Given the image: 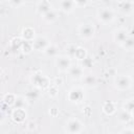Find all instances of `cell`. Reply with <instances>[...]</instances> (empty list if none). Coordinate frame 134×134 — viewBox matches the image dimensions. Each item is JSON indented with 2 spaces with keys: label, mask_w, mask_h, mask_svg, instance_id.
<instances>
[{
  "label": "cell",
  "mask_w": 134,
  "mask_h": 134,
  "mask_svg": "<svg viewBox=\"0 0 134 134\" xmlns=\"http://www.w3.org/2000/svg\"><path fill=\"white\" fill-rule=\"evenodd\" d=\"M96 19L98 20L99 23L109 25L113 23L115 20V12L112 7H107V6L98 7L96 9Z\"/></svg>",
  "instance_id": "obj_1"
},
{
  "label": "cell",
  "mask_w": 134,
  "mask_h": 134,
  "mask_svg": "<svg viewBox=\"0 0 134 134\" xmlns=\"http://www.w3.org/2000/svg\"><path fill=\"white\" fill-rule=\"evenodd\" d=\"M95 26L91 22H83L77 26V36L81 40L89 41L95 35Z\"/></svg>",
  "instance_id": "obj_2"
},
{
  "label": "cell",
  "mask_w": 134,
  "mask_h": 134,
  "mask_svg": "<svg viewBox=\"0 0 134 134\" xmlns=\"http://www.w3.org/2000/svg\"><path fill=\"white\" fill-rule=\"evenodd\" d=\"M113 84L118 91H126L132 87L133 80L129 74H118L114 77Z\"/></svg>",
  "instance_id": "obj_3"
},
{
  "label": "cell",
  "mask_w": 134,
  "mask_h": 134,
  "mask_svg": "<svg viewBox=\"0 0 134 134\" xmlns=\"http://www.w3.org/2000/svg\"><path fill=\"white\" fill-rule=\"evenodd\" d=\"M85 129V125L76 117H71L65 122V131L68 134H81Z\"/></svg>",
  "instance_id": "obj_4"
},
{
  "label": "cell",
  "mask_w": 134,
  "mask_h": 134,
  "mask_svg": "<svg viewBox=\"0 0 134 134\" xmlns=\"http://www.w3.org/2000/svg\"><path fill=\"white\" fill-rule=\"evenodd\" d=\"M67 99L72 104H81L85 99V91L81 86L72 87L67 93Z\"/></svg>",
  "instance_id": "obj_5"
},
{
  "label": "cell",
  "mask_w": 134,
  "mask_h": 134,
  "mask_svg": "<svg viewBox=\"0 0 134 134\" xmlns=\"http://www.w3.org/2000/svg\"><path fill=\"white\" fill-rule=\"evenodd\" d=\"M72 65V59H70L66 54H61L54 59V66L60 72H68Z\"/></svg>",
  "instance_id": "obj_6"
},
{
  "label": "cell",
  "mask_w": 134,
  "mask_h": 134,
  "mask_svg": "<svg viewBox=\"0 0 134 134\" xmlns=\"http://www.w3.org/2000/svg\"><path fill=\"white\" fill-rule=\"evenodd\" d=\"M30 81H31L32 85L38 89H43V88H46L49 86L48 79L41 72H35L30 76Z\"/></svg>",
  "instance_id": "obj_7"
},
{
  "label": "cell",
  "mask_w": 134,
  "mask_h": 134,
  "mask_svg": "<svg viewBox=\"0 0 134 134\" xmlns=\"http://www.w3.org/2000/svg\"><path fill=\"white\" fill-rule=\"evenodd\" d=\"M129 36H130L129 35V31L125 27H118V28L114 29L113 32H112V39H113V41L116 44L120 45V46L122 45V43L127 40V38Z\"/></svg>",
  "instance_id": "obj_8"
},
{
  "label": "cell",
  "mask_w": 134,
  "mask_h": 134,
  "mask_svg": "<svg viewBox=\"0 0 134 134\" xmlns=\"http://www.w3.org/2000/svg\"><path fill=\"white\" fill-rule=\"evenodd\" d=\"M117 9L125 16H131L134 14V1H117Z\"/></svg>",
  "instance_id": "obj_9"
},
{
  "label": "cell",
  "mask_w": 134,
  "mask_h": 134,
  "mask_svg": "<svg viewBox=\"0 0 134 134\" xmlns=\"http://www.w3.org/2000/svg\"><path fill=\"white\" fill-rule=\"evenodd\" d=\"M31 43H32V49H35L37 51H42V52H44V50L51 44L50 41L45 36L36 37V39Z\"/></svg>",
  "instance_id": "obj_10"
},
{
  "label": "cell",
  "mask_w": 134,
  "mask_h": 134,
  "mask_svg": "<svg viewBox=\"0 0 134 134\" xmlns=\"http://www.w3.org/2000/svg\"><path fill=\"white\" fill-rule=\"evenodd\" d=\"M58 5H59V10L63 12L64 14H71L76 8L75 1H72V0H62V1H59Z\"/></svg>",
  "instance_id": "obj_11"
},
{
  "label": "cell",
  "mask_w": 134,
  "mask_h": 134,
  "mask_svg": "<svg viewBox=\"0 0 134 134\" xmlns=\"http://www.w3.org/2000/svg\"><path fill=\"white\" fill-rule=\"evenodd\" d=\"M84 68L81 65H72L68 70V75L72 80H82L84 77Z\"/></svg>",
  "instance_id": "obj_12"
},
{
  "label": "cell",
  "mask_w": 134,
  "mask_h": 134,
  "mask_svg": "<svg viewBox=\"0 0 134 134\" xmlns=\"http://www.w3.org/2000/svg\"><path fill=\"white\" fill-rule=\"evenodd\" d=\"M10 117L15 122H23L27 117L26 109H13Z\"/></svg>",
  "instance_id": "obj_13"
},
{
  "label": "cell",
  "mask_w": 134,
  "mask_h": 134,
  "mask_svg": "<svg viewBox=\"0 0 134 134\" xmlns=\"http://www.w3.org/2000/svg\"><path fill=\"white\" fill-rule=\"evenodd\" d=\"M51 8H52V4H51L50 1H47V0L39 1L36 4V12L39 15H41V16H43L44 14H46L47 12H49Z\"/></svg>",
  "instance_id": "obj_14"
},
{
  "label": "cell",
  "mask_w": 134,
  "mask_h": 134,
  "mask_svg": "<svg viewBox=\"0 0 134 134\" xmlns=\"http://www.w3.org/2000/svg\"><path fill=\"white\" fill-rule=\"evenodd\" d=\"M58 18H59V12H58V9H55L53 7L49 12H47L46 14H44L42 16L43 22H45L47 24H51V23L55 22L58 20Z\"/></svg>",
  "instance_id": "obj_15"
},
{
  "label": "cell",
  "mask_w": 134,
  "mask_h": 134,
  "mask_svg": "<svg viewBox=\"0 0 134 134\" xmlns=\"http://www.w3.org/2000/svg\"><path fill=\"white\" fill-rule=\"evenodd\" d=\"M29 102L27 100L25 95H16L13 108L14 109H26Z\"/></svg>",
  "instance_id": "obj_16"
},
{
  "label": "cell",
  "mask_w": 134,
  "mask_h": 134,
  "mask_svg": "<svg viewBox=\"0 0 134 134\" xmlns=\"http://www.w3.org/2000/svg\"><path fill=\"white\" fill-rule=\"evenodd\" d=\"M21 38L25 42H32L36 39V31L32 27H25L22 30Z\"/></svg>",
  "instance_id": "obj_17"
},
{
  "label": "cell",
  "mask_w": 134,
  "mask_h": 134,
  "mask_svg": "<svg viewBox=\"0 0 134 134\" xmlns=\"http://www.w3.org/2000/svg\"><path fill=\"white\" fill-rule=\"evenodd\" d=\"M82 80H83L84 86L87 88H94L97 85V79L94 74H91V73L86 74V75H84V77Z\"/></svg>",
  "instance_id": "obj_18"
},
{
  "label": "cell",
  "mask_w": 134,
  "mask_h": 134,
  "mask_svg": "<svg viewBox=\"0 0 134 134\" xmlns=\"http://www.w3.org/2000/svg\"><path fill=\"white\" fill-rule=\"evenodd\" d=\"M59 50H60V48H59V46L57 45V44H53V43H51L45 50H44V55H46V57H48V58H57V57H59L60 54H59Z\"/></svg>",
  "instance_id": "obj_19"
},
{
  "label": "cell",
  "mask_w": 134,
  "mask_h": 134,
  "mask_svg": "<svg viewBox=\"0 0 134 134\" xmlns=\"http://www.w3.org/2000/svg\"><path fill=\"white\" fill-rule=\"evenodd\" d=\"M116 111H117V107H116V104L114 102L108 100V102L104 103V105H103V112L105 114H107V115H113Z\"/></svg>",
  "instance_id": "obj_20"
},
{
  "label": "cell",
  "mask_w": 134,
  "mask_h": 134,
  "mask_svg": "<svg viewBox=\"0 0 134 134\" xmlns=\"http://www.w3.org/2000/svg\"><path fill=\"white\" fill-rule=\"evenodd\" d=\"M25 96H26V98H27V100H28V102H30V100H37V99L40 97L39 89L35 87V88H31V89L27 90V92H26Z\"/></svg>",
  "instance_id": "obj_21"
},
{
  "label": "cell",
  "mask_w": 134,
  "mask_h": 134,
  "mask_svg": "<svg viewBox=\"0 0 134 134\" xmlns=\"http://www.w3.org/2000/svg\"><path fill=\"white\" fill-rule=\"evenodd\" d=\"M132 119V115L130 112L126 111V110H121L119 113H118V121L121 122V124H128L130 120Z\"/></svg>",
  "instance_id": "obj_22"
},
{
  "label": "cell",
  "mask_w": 134,
  "mask_h": 134,
  "mask_svg": "<svg viewBox=\"0 0 134 134\" xmlns=\"http://www.w3.org/2000/svg\"><path fill=\"white\" fill-rule=\"evenodd\" d=\"M121 47L127 51H133L134 50V36H129L127 40L122 43Z\"/></svg>",
  "instance_id": "obj_23"
},
{
  "label": "cell",
  "mask_w": 134,
  "mask_h": 134,
  "mask_svg": "<svg viewBox=\"0 0 134 134\" xmlns=\"http://www.w3.org/2000/svg\"><path fill=\"white\" fill-rule=\"evenodd\" d=\"M87 57H88V53H87L86 48H84V47H82V46H77L76 51H75L74 59H76V60H79V61H83V60H85Z\"/></svg>",
  "instance_id": "obj_24"
},
{
  "label": "cell",
  "mask_w": 134,
  "mask_h": 134,
  "mask_svg": "<svg viewBox=\"0 0 134 134\" xmlns=\"http://www.w3.org/2000/svg\"><path fill=\"white\" fill-rule=\"evenodd\" d=\"M76 48H77V46L75 44H68L66 46V48H65L66 49V55L69 57L70 59H74Z\"/></svg>",
  "instance_id": "obj_25"
},
{
  "label": "cell",
  "mask_w": 134,
  "mask_h": 134,
  "mask_svg": "<svg viewBox=\"0 0 134 134\" xmlns=\"http://www.w3.org/2000/svg\"><path fill=\"white\" fill-rule=\"evenodd\" d=\"M122 109L131 113L132 110L134 109V98H129V99H127V100L124 103V105H122Z\"/></svg>",
  "instance_id": "obj_26"
},
{
  "label": "cell",
  "mask_w": 134,
  "mask_h": 134,
  "mask_svg": "<svg viewBox=\"0 0 134 134\" xmlns=\"http://www.w3.org/2000/svg\"><path fill=\"white\" fill-rule=\"evenodd\" d=\"M15 98H16V95L15 94L8 93V94H6L3 97V104H6L7 106H13L14 105V102H15Z\"/></svg>",
  "instance_id": "obj_27"
},
{
  "label": "cell",
  "mask_w": 134,
  "mask_h": 134,
  "mask_svg": "<svg viewBox=\"0 0 134 134\" xmlns=\"http://www.w3.org/2000/svg\"><path fill=\"white\" fill-rule=\"evenodd\" d=\"M82 63H83V65H81V66H82L84 69H85V68H90V67H92V65H93V62H92V60H91L89 57H87L85 60H83Z\"/></svg>",
  "instance_id": "obj_28"
},
{
  "label": "cell",
  "mask_w": 134,
  "mask_h": 134,
  "mask_svg": "<svg viewBox=\"0 0 134 134\" xmlns=\"http://www.w3.org/2000/svg\"><path fill=\"white\" fill-rule=\"evenodd\" d=\"M119 134H134V130L133 128H125L120 131Z\"/></svg>",
  "instance_id": "obj_29"
},
{
  "label": "cell",
  "mask_w": 134,
  "mask_h": 134,
  "mask_svg": "<svg viewBox=\"0 0 134 134\" xmlns=\"http://www.w3.org/2000/svg\"><path fill=\"white\" fill-rule=\"evenodd\" d=\"M25 2H23V1H8V4L9 5H12V6H20V5H23Z\"/></svg>",
  "instance_id": "obj_30"
},
{
  "label": "cell",
  "mask_w": 134,
  "mask_h": 134,
  "mask_svg": "<svg viewBox=\"0 0 134 134\" xmlns=\"http://www.w3.org/2000/svg\"><path fill=\"white\" fill-rule=\"evenodd\" d=\"M75 4H76V7L79 6H86L87 4H89L88 1H75Z\"/></svg>",
  "instance_id": "obj_31"
},
{
  "label": "cell",
  "mask_w": 134,
  "mask_h": 134,
  "mask_svg": "<svg viewBox=\"0 0 134 134\" xmlns=\"http://www.w3.org/2000/svg\"><path fill=\"white\" fill-rule=\"evenodd\" d=\"M131 115H132V118H134V109L132 110V112H131Z\"/></svg>",
  "instance_id": "obj_32"
},
{
  "label": "cell",
  "mask_w": 134,
  "mask_h": 134,
  "mask_svg": "<svg viewBox=\"0 0 134 134\" xmlns=\"http://www.w3.org/2000/svg\"><path fill=\"white\" fill-rule=\"evenodd\" d=\"M133 130H134V128H133Z\"/></svg>",
  "instance_id": "obj_33"
}]
</instances>
